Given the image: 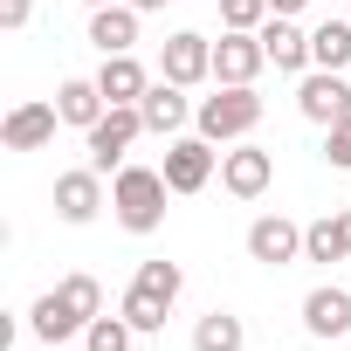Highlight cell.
Returning a JSON list of instances; mask_svg holds the SVG:
<instances>
[{
	"label": "cell",
	"instance_id": "cell-21",
	"mask_svg": "<svg viewBox=\"0 0 351 351\" xmlns=\"http://www.w3.org/2000/svg\"><path fill=\"white\" fill-rule=\"evenodd\" d=\"M241 344H248V330H241L234 310H207L193 324V351H241Z\"/></svg>",
	"mask_w": 351,
	"mask_h": 351
},
{
	"label": "cell",
	"instance_id": "cell-32",
	"mask_svg": "<svg viewBox=\"0 0 351 351\" xmlns=\"http://www.w3.org/2000/svg\"><path fill=\"white\" fill-rule=\"evenodd\" d=\"M83 8H110V0H83Z\"/></svg>",
	"mask_w": 351,
	"mask_h": 351
},
{
	"label": "cell",
	"instance_id": "cell-30",
	"mask_svg": "<svg viewBox=\"0 0 351 351\" xmlns=\"http://www.w3.org/2000/svg\"><path fill=\"white\" fill-rule=\"evenodd\" d=\"M337 221H344V241H351V207H337Z\"/></svg>",
	"mask_w": 351,
	"mask_h": 351
},
{
	"label": "cell",
	"instance_id": "cell-16",
	"mask_svg": "<svg viewBox=\"0 0 351 351\" xmlns=\"http://www.w3.org/2000/svg\"><path fill=\"white\" fill-rule=\"evenodd\" d=\"M303 330L310 337H351V289L344 282H317L303 296Z\"/></svg>",
	"mask_w": 351,
	"mask_h": 351
},
{
	"label": "cell",
	"instance_id": "cell-29",
	"mask_svg": "<svg viewBox=\"0 0 351 351\" xmlns=\"http://www.w3.org/2000/svg\"><path fill=\"white\" fill-rule=\"evenodd\" d=\"M131 8H138V14H158V8H165V0H131Z\"/></svg>",
	"mask_w": 351,
	"mask_h": 351
},
{
	"label": "cell",
	"instance_id": "cell-4",
	"mask_svg": "<svg viewBox=\"0 0 351 351\" xmlns=\"http://www.w3.org/2000/svg\"><path fill=\"white\" fill-rule=\"evenodd\" d=\"M145 138V117H138V104H110L90 131H83V152H90V165L104 172V180H110V172L117 165H131V145Z\"/></svg>",
	"mask_w": 351,
	"mask_h": 351
},
{
	"label": "cell",
	"instance_id": "cell-12",
	"mask_svg": "<svg viewBox=\"0 0 351 351\" xmlns=\"http://www.w3.org/2000/svg\"><path fill=\"white\" fill-rule=\"evenodd\" d=\"M193 104H200V97H186L180 83H165V76H152V90L138 97V117H145V138H180V131L193 124Z\"/></svg>",
	"mask_w": 351,
	"mask_h": 351
},
{
	"label": "cell",
	"instance_id": "cell-17",
	"mask_svg": "<svg viewBox=\"0 0 351 351\" xmlns=\"http://www.w3.org/2000/svg\"><path fill=\"white\" fill-rule=\"evenodd\" d=\"M56 110H62L69 131H90V124L110 110V97L97 90V76H62V83H56Z\"/></svg>",
	"mask_w": 351,
	"mask_h": 351
},
{
	"label": "cell",
	"instance_id": "cell-31",
	"mask_svg": "<svg viewBox=\"0 0 351 351\" xmlns=\"http://www.w3.org/2000/svg\"><path fill=\"white\" fill-rule=\"evenodd\" d=\"M42 351H83V344H42Z\"/></svg>",
	"mask_w": 351,
	"mask_h": 351
},
{
	"label": "cell",
	"instance_id": "cell-10",
	"mask_svg": "<svg viewBox=\"0 0 351 351\" xmlns=\"http://www.w3.org/2000/svg\"><path fill=\"white\" fill-rule=\"evenodd\" d=\"M21 324H28L42 344H76V337L90 330V317L76 310V296H69L62 282H56V289H42V296L28 303V317H21Z\"/></svg>",
	"mask_w": 351,
	"mask_h": 351
},
{
	"label": "cell",
	"instance_id": "cell-23",
	"mask_svg": "<svg viewBox=\"0 0 351 351\" xmlns=\"http://www.w3.org/2000/svg\"><path fill=\"white\" fill-rule=\"evenodd\" d=\"M117 310H124V324H131L138 337H152V330H165V310H172V303H158V296H145V289H124Z\"/></svg>",
	"mask_w": 351,
	"mask_h": 351
},
{
	"label": "cell",
	"instance_id": "cell-22",
	"mask_svg": "<svg viewBox=\"0 0 351 351\" xmlns=\"http://www.w3.org/2000/svg\"><path fill=\"white\" fill-rule=\"evenodd\" d=\"M131 289H145V296H158V303H180V289H186V276H180V262H138V276H131Z\"/></svg>",
	"mask_w": 351,
	"mask_h": 351
},
{
	"label": "cell",
	"instance_id": "cell-20",
	"mask_svg": "<svg viewBox=\"0 0 351 351\" xmlns=\"http://www.w3.org/2000/svg\"><path fill=\"white\" fill-rule=\"evenodd\" d=\"M303 262H351V241H344V221L337 214H317L303 228Z\"/></svg>",
	"mask_w": 351,
	"mask_h": 351
},
{
	"label": "cell",
	"instance_id": "cell-18",
	"mask_svg": "<svg viewBox=\"0 0 351 351\" xmlns=\"http://www.w3.org/2000/svg\"><path fill=\"white\" fill-rule=\"evenodd\" d=\"M97 90H104L110 104H138V97L152 90V69L138 62V49H131V56H104V69H97Z\"/></svg>",
	"mask_w": 351,
	"mask_h": 351
},
{
	"label": "cell",
	"instance_id": "cell-24",
	"mask_svg": "<svg viewBox=\"0 0 351 351\" xmlns=\"http://www.w3.org/2000/svg\"><path fill=\"white\" fill-rule=\"evenodd\" d=\"M131 324H124V310L117 317H90V330H83V351H131Z\"/></svg>",
	"mask_w": 351,
	"mask_h": 351
},
{
	"label": "cell",
	"instance_id": "cell-28",
	"mask_svg": "<svg viewBox=\"0 0 351 351\" xmlns=\"http://www.w3.org/2000/svg\"><path fill=\"white\" fill-rule=\"evenodd\" d=\"M269 14H289V21H303V14H310V0H269Z\"/></svg>",
	"mask_w": 351,
	"mask_h": 351
},
{
	"label": "cell",
	"instance_id": "cell-27",
	"mask_svg": "<svg viewBox=\"0 0 351 351\" xmlns=\"http://www.w3.org/2000/svg\"><path fill=\"white\" fill-rule=\"evenodd\" d=\"M35 21V0H0V28H8V35H21Z\"/></svg>",
	"mask_w": 351,
	"mask_h": 351
},
{
	"label": "cell",
	"instance_id": "cell-3",
	"mask_svg": "<svg viewBox=\"0 0 351 351\" xmlns=\"http://www.w3.org/2000/svg\"><path fill=\"white\" fill-rule=\"evenodd\" d=\"M158 172H165V186H172V193H207V186H214V172H221V145L200 138V131H180V138H165Z\"/></svg>",
	"mask_w": 351,
	"mask_h": 351
},
{
	"label": "cell",
	"instance_id": "cell-2",
	"mask_svg": "<svg viewBox=\"0 0 351 351\" xmlns=\"http://www.w3.org/2000/svg\"><path fill=\"white\" fill-rule=\"evenodd\" d=\"M255 124H262L255 83H214V97L193 104V131L214 145H241V138H255Z\"/></svg>",
	"mask_w": 351,
	"mask_h": 351
},
{
	"label": "cell",
	"instance_id": "cell-26",
	"mask_svg": "<svg viewBox=\"0 0 351 351\" xmlns=\"http://www.w3.org/2000/svg\"><path fill=\"white\" fill-rule=\"evenodd\" d=\"M324 165H330V172H351V117H337V124L324 131Z\"/></svg>",
	"mask_w": 351,
	"mask_h": 351
},
{
	"label": "cell",
	"instance_id": "cell-8",
	"mask_svg": "<svg viewBox=\"0 0 351 351\" xmlns=\"http://www.w3.org/2000/svg\"><path fill=\"white\" fill-rule=\"evenodd\" d=\"M104 207H110V193H104V172H97V165H69V172H56V221L90 228Z\"/></svg>",
	"mask_w": 351,
	"mask_h": 351
},
{
	"label": "cell",
	"instance_id": "cell-15",
	"mask_svg": "<svg viewBox=\"0 0 351 351\" xmlns=\"http://www.w3.org/2000/svg\"><path fill=\"white\" fill-rule=\"evenodd\" d=\"M138 8L131 0H110V8H90V49L97 56H131L138 49Z\"/></svg>",
	"mask_w": 351,
	"mask_h": 351
},
{
	"label": "cell",
	"instance_id": "cell-11",
	"mask_svg": "<svg viewBox=\"0 0 351 351\" xmlns=\"http://www.w3.org/2000/svg\"><path fill=\"white\" fill-rule=\"evenodd\" d=\"M296 110L330 131L337 117H351V76H344V69H310V76H296Z\"/></svg>",
	"mask_w": 351,
	"mask_h": 351
},
{
	"label": "cell",
	"instance_id": "cell-6",
	"mask_svg": "<svg viewBox=\"0 0 351 351\" xmlns=\"http://www.w3.org/2000/svg\"><path fill=\"white\" fill-rule=\"evenodd\" d=\"M221 186H228L234 200H262V193L276 186V152H269V145H255V138L221 145Z\"/></svg>",
	"mask_w": 351,
	"mask_h": 351
},
{
	"label": "cell",
	"instance_id": "cell-14",
	"mask_svg": "<svg viewBox=\"0 0 351 351\" xmlns=\"http://www.w3.org/2000/svg\"><path fill=\"white\" fill-rule=\"evenodd\" d=\"M255 35H262V49H269V62H276L282 76H310V28H303V21L269 14Z\"/></svg>",
	"mask_w": 351,
	"mask_h": 351
},
{
	"label": "cell",
	"instance_id": "cell-19",
	"mask_svg": "<svg viewBox=\"0 0 351 351\" xmlns=\"http://www.w3.org/2000/svg\"><path fill=\"white\" fill-rule=\"evenodd\" d=\"M310 69H351V21H317L310 28Z\"/></svg>",
	"mask_w": 351,
	"mask_h": 351
},
{
	"label": "cell",
	"instance_id": "cell-13",
	"mask_svg": "<svg viewBox=\"0 0 351 351\" xmlns=\"http://www.w3.org/2000/svg\"><path fill=\"white\" fill-rule=\"evenodd\" d=\"M262 69H269L262 35H234V28L214 35V83H255Z\"/></svg>",
	"mask_w": 351,
	"mask_h": 351
},
{
	"label": "cell",
	"instance_id": "cell-1",
	"mask_svg": "<svg viewBox=\"0 0 351 351\" xmlns=\"http://www.w3.org/2000/svg\"><path fill=\"white\" fill-rule=\"evenodd\" d=\"M165 200H172V186H165L158 165H117L110 172V214H117L124 234H158L165 228Z\"/></svg>",
	"mask_w": 351,
	"mask_h": 351
},
{
	"label": "cell",
	"instance_id": "cell-25",
	"mask_svg": "<svg viewBox=\"0 0 351 351\" xmlns=\"http://www.w3.org/2000/svg\"><path fill=\"white\" fill-rule=\"evenodd\" d=\"M214 8H221V28H234V35H255L269 21V0H214Z\"/></svg>",
	"mask_w": 351,
	"mask_h": 351
},
{
	"label": "cell",
	"instance_id": "cell-5",
	"mask_svg": "<svg viewBox=\"0 0 351 351\" xmlns=\"http://www.w3.org/2000/svg\"><path fill=\"white\" fill-rule=\"evenodd\" d=\"M158 76L180 83V90L214 83V35H200V28H172V35L158 42Z\"/></svg>",
	"mask_w": 351,
	"mask_h": 351
},
{
	"label": "cell",
	"instance_id": "cell-7",
	"mask_svg": "<svg viewBox=\"0 0 351 351\" xmlns=\"http://www.w3.org/2000/svg\"><path fill=\"white\" fill-rule=\"evenodd\" d=\"M56 131H62L56 97H21L8 117H0V145L8 152H42V145H56Z\"/></svg>",
	"mask_w": 351,
	"mask_h": 351
},
{
	"label": "cell",
	"instance_id": "cell-9",
	"mask_svg": "<svg viewBox=\"0 0 351 351\" xmlns=\"http://www.w3.org/2000/svg\"><path fill=\"white\" fill-rule=\"evenodd\" d=\"M248 262H262V269L303 262V221H289V214H255V221H248Z\"/></svg>",
	"mask_w": 351,
	"mask_h": 351
}]
</instances>
